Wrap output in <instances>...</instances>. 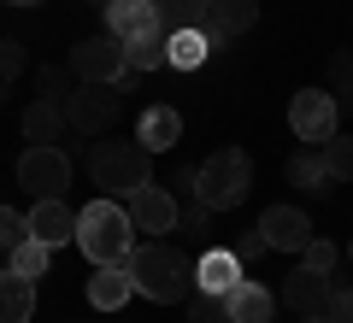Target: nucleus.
Wrapping results in <instances>:
<instances>
[{
    "mask_svg": "<svg viewBox=\"0 0 353 323\" xmlns=\"http://www.w3.org/2000/svg\"><path fill=\"white\" fill-rule=\"evenodd\" d=\"M130 282L136 294H148L153 306H176L194 294V253L171 247V241H141L130 253Z\"/></svg>",
    "mask_w": 353,
    "mask_h": 323,
    "instance_id": "1",
    "label": "nucleus"
},
{
    "mask_svg": "<svg viewBox=\"0 0 353 323\" xmlns=\"http://www.w3.org/2000/svg\"><path fill=\"white\" fill-rule=\"evenodd\" d=\"M136 224H130V206L124 200H88L83 211H77V247L88 253V264H130V253H136Z\"/></svg>",
    "mask_w": 353,
    "mask_h": 323,
    "instance_id": "2",
    "label": "nucleus"
},
{
    "mask_svg": "<svg viewBox=\"0 0 353 323\" xmlns=\"http://www.w3.org/2000/svg\"><path fill=\"white\" fill-rule=\"evenodd\" d=\"M88 176L106 200H130L136 188L153 183V153L141 141H94L88 147Z\"/></svg>",
    "mask_w": 353,
    "mask_h": 323,
    "instance_id": "3",
    "label": "nucleus"
},
{
    "mask_svg": "<svg viewBox=\"0 0 353 323\" xmlns=\"http://www.w3.org/2000/svg\"><path fill=\"white\" fill-rule=\"evenodd\" d=\"M248 188H253V159L241 147L212 153V159L194 171V200H201L206 211H236L241 200H248Z\"/></svg>",
    "mask_w": 353,
    "mask_h": 323,
    "instance_id": "4",
    "label": "nucleus"
},
{
    "mask_svg": "<svg viewBox=\"0 0 353 323\" xmlns=\"http://www.w3.org/2000/svg\"><path fill=\"white\" fill-rule=\"evenodd\" d=\"M118 118H124L118 83H77L71 94H65V124H71L77 136H106Z\"/></svg>",
    "mask_w": 353,
    "mask_h": 323,
    "instance_id": "5",
    "label": "nucleus"
},
{
    "mask_svg": "<svg viewBox=\"0 0 353 323\" xmlns=\"http://www.w3.org/2000/svg\"><path fill=\"white\" fill-rule=\"evenodd\" d=\"M71 76L77 83H124L130 76V59H124V41L112 36V30H106V36H83L71 48Z\"/></svg>",
    "mask_w": 353,
    "mask_h": 323,
    "instance_id": "6",
    "label": "nucleus"
},
{
    "mask_svg": "<svg viewBox=\"0 0 353 323\" xmlns=\"http://www.w3.org/2000/svg\"><path fill=\"white\" fill-rule=\"evenodd\" d=\"M336 124H341V106H336L330 88H301V94L289 100V129L306 147H324V141L336 136Z\"/></svg>",
    "mask_w": 353,
    "mask_h": 323,
    "instance_id": "7",
    "label": "nucleus"
},
{
    "mask_svg": "<svg viewBox=\"0 0 353 323\" xmlns=\"http://www.w3.org/2000/svg\"><path fill=\"white\" fill-rule=\"evenodd\" d=\"M18 188H30L36 200H59L71 188V159L65 147H24L18 159Z\"/></svg>",
    "mask_w": 353,
    "mask_h": 323,
    "instance_id": "8",
    "label": "nucleus"
},
{
    "mask_svg": "<svg viewBox=\"0 0 353 323\" xmlns=\"http://www.w3.org/2000/svg\"><path fill=\"white\" fill-rule=\"evenodd\" d=\"M124 206H130V224H136L141 236H171V229H176V194H171V188H159V183L136 188Z\"/></svg>",
    "mask_w": 353,
    "mask_h": 323,
    "instance_id": "9",
    "label": "nucleus"
},
{
    "mask_svg": "<svg viewBox=\"0 0 353 323\" xmlns=\"http://www.w3.org/2000/svg\"><path fill=\"white\" fill-rule=\"evenodd\" d=\"M324 300H330V276H318V271H289L283 276V288H277V306H289L294 317H318L324 311Z\"/></svg>",
    "mask_w": 353,
    "mask_h": 323,
    "instance_id": "10",
    "label": "nucleus"
},
{
    "mask_svg": "<svg viewBox=\"0 0 353 323\" xmlns=\"http://www.w3.org/2000/svg\"><path fill=\"white\" fill-rule=\"evenodd\" d=\"M259 236H265V247H277V253H301L312 241V224H306L301 206H271L259 218Z\"/></svg>",
    "mask_w": 353,
    "mask_h": 323,
    "instance_id": "11",
    "label": "nucleus"
},
{
    "mask_svg": "<svg viewBox=\"0 0 353 323\" xmlns=\"http://www.w3.org/2000/svg\"><path fill=\"white\" fill-rule=\"evenodd\" d=\"M24 218H30V236L48 241V247H65V241H77V211L65 206V194H59V200H36Z\"/></svg>",
    "mask_w": 353,
    "mask_h": 323,
    "instance_id": "12",
    "label": "nucleus"
},
{
    "mask_svg": "<svg viewBox=\"0 0 353 323\" xmlns=\"http://www.w3.org/2000/svg\"><path fill=\"white\" fill-rule=\"evenodd\" d=\"M259 24V0H212L206 12V41H236Z\"/></svg>",
    "mask_w": 353,
    "mask_h": 323,
    "instance_id": "13",
    "label": "nucleus"
},
{
    "mask_svg": "<svg viewBox=\"0 0 353 323\" xmlns=\"http://www.w3.org/2000/svg\"><path fill=\"white\" fill-rule=\"evenodd\" d=\"M106 30H112L118 41H141L159 30V6L153 0H112L106 6Z\"/></svg>",
    "mask_w": 353,
    "mask_h": 323,
    "instance_id": "14",
    "label": "nucleus"
},
{
    "mask_svg": "<svg viewBox=\"0 0 353 323\" xmlns=\"http://www.w3.org/2000/svg\"><path fill=\"white\" fill-rule=\"evenodd\" d=\"M236 282H241V259L230 247H206L201 259H194V288H201V294H230Z\"/></svg>",
    "mask_w": 353,
    "mask_h": 323,
    "instance_id": "15",
    "label": "nucleus"
},
{
    "mask_svg": "<svg viewBox=\"0 0 353 323\" xmlns=\"http://www.w3.org/2000/svg\"><path fill=\"white\" fill-rule=\"evenodd\" d=\"M65 100H30L24 106V141L30 147H59V136H65Z\"/></svg>",
    "mask_w": 353,
    "mask_h": 323,
    "instance_id": "16",
    "label": "nucleus"
},
{
    "mask_svg": "<svg viewBox=\"0 0 353 323\" xmlns=\"http://www.w3.org/2000/svg\"><path fill=\"white\" fill-rule=\"evenodd\" d=\"M130 294H136L130 264H94V276H88V306L94 311H118Z\"/></svg>",
    "mask_w": 353,
    "mask_h": 323,
    "instance_id": "17",
    "label": "nucleus"
},
{
    "mask_svg": "<svg viewBox=\"0 0 353 323\" xmlns=\"http://www.w3.org/2000/svg\"><path fill=\"white\" fill-rule=\"evenodd\" d=\"M224 306H230V323H271L277 300H271V288H265V282H248V276H241V282L224 294Z\"/></svg>",
    "mask_w": 353,
    "mask_h": 323,
    "instance_id": "18",
    "label": "nucleus"
},
{
    "mask_svg": "<svg viewBox=\"0 0 353 323\" xmlns=\"http://www.w3.org/2000/svg\"><path fill=\"white\" fill-rule=\"evenodd\" d=\"M30 317H36V282L6 264L0 271V323H30Z\"/></svg>",
    "mask_w": 353,
    "mask_h": 323,
    "instance_id": "19",
    "label": "nucleus"
},
{
    "mask_svg": "<svg viewBox=\"0 0 353 323\" xmlns=\"http://www.w3.org/2000/svg\"><path fill=\"white\" fill-rule=\"evenodd\" d=\"M176 136H183V118H176V106H148V112H141V124H136V141H141L148 153L176 147Z\"/></svg>",
    "mask_w": 353,
    "mask_h": 323,
    "instance_id": "20",
    "label": "nucleus"
},
{
    "mask_svg": "<svg viewBox=\"0 0 353 323\" xmlns=\"http://www.w3.org/2000/svg\"><path fill=\"white\" fill-rule=\"evenodd\" d=\"M283 171H289V183L301 188V194H318V200L330 194V171H324V159H318V147L289 153V165H283Z\"/></svg>",
    "mask_w": 353,
    "mask_h": 323,
    "instance_id": "21",
    "label": "nucleus"
},
{
    "mask_svg": "<svg viewBox=\"0 0 353 323\" xmlns=\"http://www.w3.org/2000/svg\"><path fill=\"white\" fill-rule=\"evenodd\" d=\"M159 6V30L176 36V30H206V12H212V0H153Z\"/></svg>",
    "mask_w": 353,
    "mask_h": 323,
    "instance_id": "22",
    "label": "nucleus"
},
{
    "mask_svg": "<svg viewBox=\"0 0 353 323\" xmlns=\"http://www.w3.org/2000/svg\"><path fill=\"white\" fill-rule=\"evenodd\" d=\"M124 59H130V71H159V65H171V36L153 30L141 41H124Z\"/></svg>",
    "mask_w": 353,
    "mask_h": 323,
    "instance_id": "23",
    "label": "nucleus"
},
{
    "mask_svg": "<svg viewBox=\"0 0 353 323\" xmlns=\"http://www.w3.org/2000/svg\"><path fill=\"white\" fill-rule=\"evenodd\" d=\"M6 264H12L18 276H30V282H41V276H48V264H53V247L30 236V241H18V247L6 253Z\"/></svg>",
    "mask_w": 353,
    "mask_h": 323,
    "instance_id": "24",
    "label": "nucleus"
},
{
    "mask_svg": "<svg viewBox=\"0 0 353 323\" xmlns=\"http://www.w3.org/2000/svg\"><path fill=\"white\" fill-rule=\"evenodd\" d=\"M206 236H212V211L194 200L189 211H176V247H189V253H206Z\"/></svg>",
    "mask_w": 353,
    "mask_h": 323,
    "instance_id": "25",
    "label": "nucleus"
},
{
    "mask_svg": "<svg viewBox=\"0 0 353 323\" xmlns=\"http://www.w3.org/2000/svg\"><path fill=\"white\" fill-rule=\"evenodd\" d=\"M318 159H324L330 183H353V136H330L324 147H318Z\"/></svg>",
    "mask_w": 353,
    "mask_h": 323,
    "instance_id": "26",
    "label": "nucleus"
},
{
    "mask_svg": "<svg viewBox=\"0 0 353 323\" xmlns=\"http://www.w3.org/2000/svg\"><path fill=\"white\" fill-rule=\"evenodd\" d=\"M206 48H212V41H206V30H176V36H171V65L194 71V65L206 59Z\"/></svg>",
    "mask_w": 353,
    "mask_h": 323,
    "instance_id": "27",
    "label": "nucleus"
},
{
    "mask_svg": "<svg viewBox=\"0 0 353 323\" xmlns=\"http://www.w3.org/2000/svg\"><path fill=\"white\" fill-rule=\"evenodd\" d=\"M183 306H189V323H230L224 294H201V288H194V294L183 300Z\"/></svg>",
    "mask_w": 353,
    "mask_h": 323,
    "instance_id": "28",
    "label": "nucleus"
},
{
    "mask_svg": "<svg viewBox=\"0 0 353 323\" xmlns=\"http://www.w3.org/2000/svg\"><path fill=\"white\" fill-rule=\"evenodd\" d=\"M36 88H41V94L36 100H65V94H71V65H41V71H36Z\"/></svg>",
    "mask_w": 353,
    "mask_h": 323,
    "instance_id": "29",
    "label": "nucleus"
},
{
    "mask_svg": "<svg viewBox=\"0 0 353 323\" xmlns=\"http://www.w3.org/2000/svg\"><path fill=\"white\" fill-rule=\"evenodd\" d=\"M301 264H306V271H318V276H330V271H336V264H341V253L330 247L324 236H312V241H306V247H301Z\"/></svg>",
    "mask_w": 353,
    "mask_h": 323,
    "instance_id": "30",
    "label": "nucleus"
},
{
    "mask_svg": "<svg viewBox=\"0 0 353 323\" xmlns=\"http://www.w3.org/2000/svg\"><path fill=\"white\" fill-rule=\"evenodd\" d=\"M24 71H30V53H24V41H12V36H6V41H0V88H6V83H18Z\"/></svg>",
    "mask_w": 353,
    "mask_h": 323,
    "instance_id": "31",
    "label": "nucleus"
},
{
    "mask_svg": "<svg viewBox=\"0 0 353 323\" xmlns=\"http://www.w3.org/2000/svg\"><path fill=\"white\" fill-rule=\"evenodd\" d=\"M18 241H30V218L12 206H0V253H12Z\"/></svg>",
    "mask_w": 353,
    "mask_h": 323,
    "instance_id": "32",
    "label": "nucleus"
},
{
    "mask_svg": "<svg viewBox=\"0 0 353 323\" xmlns=\"http://www.w3.org/2000/svg\"><path fill=\"white\" fill-rule=\"evenodd\" d=\"M330 88H336V94H353V48L330 53Z\"/></svg>",
    "mask_w": 353,
    "mask_h": 323,
    "instance_id": "33",
    "label": "nucleus"
},
{
    "mask_svg": "<svg viewBox=\"0 0 353 323\" xmlns=\"http://www.w3.org/2000/svg\"><path fill=\"white\" fill-rule=\"evenodd\" d=\"M324 317H330V323H353V288L330 282V300H324Z\"/></svg>",
    "mask_w": 353,
    "mask_h": 323,
    "instance_id": "34",
    "label": "nucleus"
},
{
    "mask_svg": "<svg viewBox=\"0 0 353 323\" xmlns=\"http://www.w3.org/2000/svg\"><path fill=\"white\" fill-rule=\"evenodd\" d=\"M230 253H236V259H241V271H248V264H259V259H265L271 247H265V236H259V229H248V236H241V241H236Z\"/></svg>",
    "mask_w": 353,
    "mask_h": 323,
    "instance_id": "35",
    "label": "nucleus"
},
{
    "mask_svg": "<svg viewBox=\"0 0 353 323\" xmlns=\"http://www.w3.org/2000/svg\"><path fill=\"white\" fill-rule=\"evenodd\" d=\"M194 171H201V165H176V176H171L165 188H171V194H189V200H194Z\"/></svg>",
    "mask_w": 353,
    "mask_h": 323,
    "instance_id": "36",
    "label": "nucleus"
},
{
    "mask_svg": "<svg viewBox=\"0 0 353 323\" xmlns=\"http://www.w3.org/2000/svg\"><path fill=\"white\" fill-rule=\"evenodd\" d=\"M301 323H330V317H324V311H318V317H301Z\"/></svg>",
    "mask_w": 353,
    "mask_h": 323,
    "instance_id": "37",
    "label": "nucleus"
},
{
    "mask_svg": "<svg viewBox=\"0 0 353 323\" xmlns=\"http://www.w3.org/2000/svg\"><path fill=\"white\" fill-rule=\"evenodd\" d=\"M88 6H101V12H106V6H112V0H88Z\"/></svg>",
    "mask_w": 353,
    "mask_h": 323,
    "instance_id": "38",
    "label": "nucleus"
},
{
    "mask_svg": "<svg viewBox=\"0 0 353 323\" xmlns=\"http://www.w3.org/2000/svg\"><path fill=\"white\" fill-rule=\"evenodd\" d=\"M12 6H41V0H12Z\"/></svg>",
    "mask_w": 353,
    "mask_h": 323,
    "instance_id": "39",
    "label": "nucleus"
},
{
    "mask_svg": "<svg viewBox=\"0 0 353 323\" xmlns=\"http://www.w3.org/2000/svg\"><path fill=\"white\" fill-rule=\"evenodd\" d=\"M347 259H353V247H347Z\"/></svg>",
    "mask_w": 353,
    "mask_h": 323,
    "instance_id": "40",
    "label": "nucleus"
},
{
    "mask_svg": "<svg viewBox=\"0 0 353 323\" xmlns=\"http://www.w3.org/2000/svg\"><path fill=\"white\" fill-rule=\"evenodd\" d=\"M347 106H353V100H347Z\"/></svg>",
    "mask_w": 353,
    "mask_h": 323,
    "instance_id": "41",
    "label": "nucleus"
}]
</instances>
